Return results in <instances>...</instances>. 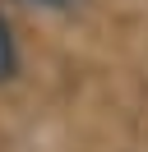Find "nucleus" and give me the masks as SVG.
Here are the masks:
<instances>
[{"instance_id": "f257e3e1", "label": "nucleus", "mask_w": 148, "mask_h": 152, "mask_svg": "<svg viewBox=\"0 0 148 152\" xmlns=\"http://www.w3.org/2000/svg\"><path fill=\"white\" fill-rule=\"evenodd\" d=\"M14 74H18V46H14V28H9V19L0 14V83H9Z\"/></svg>"}, {"instance_id": "f03ea898", "label": "nucleus", "mask_w": 148, "mask_h": 152, "mask_svg": "<svg viewBox=\"0 0 148 152\" xmlns=\"http://www.w3.org/2000/svg\"><path fill=\"white\" fill-rule=\"evenodd\" d=\"M18 5H42V10H60V5H70V0H18Z\"/></svg>"}]
</instances>
